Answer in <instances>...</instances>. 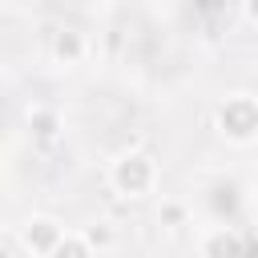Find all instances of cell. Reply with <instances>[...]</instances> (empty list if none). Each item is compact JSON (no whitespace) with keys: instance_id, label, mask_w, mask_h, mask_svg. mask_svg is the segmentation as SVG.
<instances>
[{"instance_id":"obj_1","label":"cell","mask_w":258,"mask_h":258,"mask_svg":"<svg viewBox=\"0 0 258 258\" xmlns=\"http://www.w3.org/2000/svg\"><path fill=\"white\" fill-rule=\"evenodd\" d=\"M149 181H153V165H149V157H141V153L121 157V161L113 165V185H117L121 194H141V189H149Z\"/></svg>"},{"instance_id":"obj_2","label":"cell","mask_w":258,"mask_h":258,"mask_svg":"<svg viewBox=\"0 0 258 258\" xmlns=\"http://www.w3.org/2000/svg\"><path fill=\"white\" fill-rule=\"evenodd\" d=\"M222 125H226L234 137H250V133L258 129V109H254L250 101H230V105L222 109Z\"/></svg>"},{"instance_id":"obj_3","label":"cell","mask_w":258,"mask_h":258,"mask_svg":"<svg viewBox=\"0 0 258 258\" xmlns=\"http://www.w3.org/2000/svg\"><path fill=\"white\" fill-rule=\"evenodd\" d=\"M24 242H28V250L52 254V250L60 246V230H56V222H48V218H36V222H28V230H24Z\"/></svg>"},{"instance_id":"obj_4","label":"cell","mask_w":258,"mask_h":258,"mask_svg":"<svg viewBox=\"0 0 258 258\" xmlns=\"http://www.w3.org/2000/svg\"><path fill=\"white\" fill-rule=\"evenodd\" d=\"M234 254H238V242L226 238V234H218V238L206 246V258H234Z\"/></svg>"},{"instance_id":"obj_5","label":"cell","mask_w":258,"mask_h":258,"mask_svg":"<svg viewBox=\"0 0 258 258\" xmlns=\"http://www.w3.org/2000/svg\"><path fill=\"white\" fill-rule=\"evenodd\" d=\"M52 258H89V246H85V242H64V238H60V246L52 250Z\"/></svg>"},{"instance_id":"obj_6","label":"cell","mask_w":258,"mask_h":258,"mask_svg":"<svg viewBox=\"0 0 258 258\" xmlns=\"http://www.w3.org/2000/svg\"><path fill=\"white\" fill-rule=\"evenodd\" d=\"M246 8H250V16L258 20V0H246Z\"/></svg>"}]
</instances>
